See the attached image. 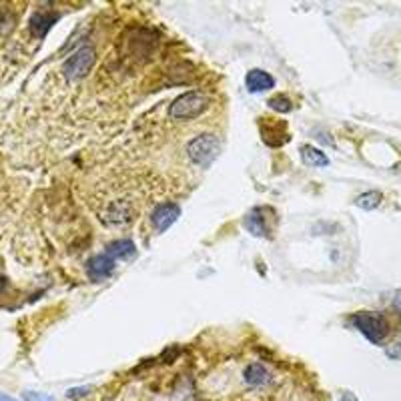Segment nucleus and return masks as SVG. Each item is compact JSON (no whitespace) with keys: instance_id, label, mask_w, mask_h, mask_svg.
<instances>
[{"instance_id":"f3484780","label":"nucleus","mask_w":401,"mask_h":401,"mask_svg":"<svg viewBox=\"0 0 401 401\" xmlns=\"http://www.w3.org/2000/svg\"><path fill=\"white\" fill-rule=\"evenodd\" d=\"M385 353H387V357H391V359H401V339L398 343L389 345V347L385 349Z\"/></svg>"},{"instance_id":"f8f14e48","label":"nucleus","mask_w":401,"mask_h":401,"mask_svg":"<svg viewBox=\"0 0 401 401\" xmlns=\"http://www.w3.org/2000/svg\"><path fill=\"white\" fill-rule=\"evenodd\" d=\"M245 381L249 385H265L269 381V371L263 368L261 363H251L245 369Z\"/></svg>"},{"instance_id":"6ab92c4d","label":"nucleus","mask_w":401,"mask_h":401,"mask_svg":"<svg viewBox=\"0 0 401 401\" xmlns=\"http://www.w3.org/2000/svg\"><path fill=\"white\" fill-rule=\"evenodd\" d=\"M393 305H395V309H400L401 311V291L395 295V299H393Z\"/></svg>"},{"instance_id":"4468645a","label":"nucleus","mask_w":401,"mask_h":401,"mask_svg":"<svg viewBox=\"0 0 401 401\" xmlns=\"http://www.w3.org/2000/svg\"><path fill=\"white\" fill-rule=\"evenodd\" d=\"M379 203H381V192L379 191L363 192V195H359V197L355 199V205L359 209H365V211L377 209L379 207Z\"/></svg>"},{"instance_id":"a211bd4d","label":"nucleus","mask_w":401,"mask_h":401,"mask_svg":"<svg viewBox=\"0 0 401 401\" xmlns=\"http://www.w3.org/2000/svg\"><path fill=\"white\" fill-rule=\"evenodd\" d=\"M339 401H359V400H357V398L353 395L351 391H345V393H343V395L339 398Z\"/></svg>"},{"instance_id":"423d86ee","label":"nucleus","mask_w":401,"mask_h":401,"mask_svg":"<svg viewBox=\"0 0 401 401\" xmlns=\"http://www.w3.org/2000/svg\"><path fill=\"white\" fill-rule=\"evenodd\" d=\"M86 271H89V277H91V279H95V281H98V279H105V277H109V275L114 271V259L107 255V253L95 255L91 261H89Z\"/></svg>"},{"instance_id":"20e7f679","label":"nucleus","mask_w":401,"mask_h":401,"mask_svg":"<svg viewBox=\"0 0 401 401\" xmlns=\"http://www.w3.org/2000/svg\"><path fill=\"white\" fill-rule=\"evenodd\" d=\"M95 64V50L91 47L79 48L66 63L63 64L64 77L68 80H79L82 77H86L91 73Z\"/></svg>"},{"instance_id":"dca6fc26","label":"nucleus","mask_w":401,"mask_h":401,"mask_svg":"<svg viewBox=\"0 0 401 401\" xmlns=\"http://www.w3.org/2000/svg\"><path fill=\"white\" fill-rule=\"evenodd\" d=\"M24 401H54L47 393H34V391H27L24 393Z\"/></svg>"},{"instance_id":"0eeeda50","label":"nucleus","mask_w":401,"mask_h":401,"mask_svg":"<svg viewBox=\"0 0 401 401\" xmlns=\"http://www.w3.org/2000/svg\"><path fill=\"white\" fill-rule=\"evenodd\" d=\"M245 84L251 93H263V91H269L275 86V79L261 68H253L251 73H247Z\"/></svg>"},{"instance_id":"412c9836","label":"nucleus","mask_w":401,"mask_h":401,"mask_svg":"<svg viewBox=\"0 0 401 401\" xmlns=\"http://www.w3.org/2000/svg\"><path fill=\"white\" fill-rule=\"evenodd\" d=\"M0 401H15L13 398H8V395H4V393H0Z\"/></svg>"},{"instance_id":"39448f33","label":"nucleus","mask_w":401,"mask_h":401,"mask_svg":"<svg viewBox=\"0 0 401 401\" xmlns=\"http://www.w3.org/2000/svg\"><path fill=\"white\" fill-rule=\"evenodd\" d=\"M181 217V207L176 205V203H160L159 207L153 211V225H155V229L162 233V231H167L171 225L175 223L176 219Z\"/></svg>"},{"instance_id":"9b49d317","label":"nucleus","mask_w":401,"mask_h":401,"mask_svg":"<svg viewBox=\"0 0 401 401\" xmlns=\"http://www.w3.org/2000/svg\"><path fill=\"white\" fill-rule=\"evenodd\" d=\"M301 159H303L305 165H309V167H327V165H329L327 155L321 153L319 149L311 146V144H303V146H301Z\"/></svg>"},{"instance_id":"ddd939ff","label":"nucleus","mask_w":401,"mask_h":401,"mask_svg":"<svg viewBox=\"0 0 401 401\" xmlns=\"http://www.w3.org/2000/svg\"><path fill=\"white\" fill-rule=\"evenodd\" d=\"M263 121H267V130H261V135H263V141L273 146V137H279V141L285 144L289 141L287 133H283V128L285 125H273V119H263Z\"/></svg>"},{"instance_id":"aec40b11","label":"nucleus","mask_w":401,"mask_h":401,"mask_svg":"<svg viewBox=\"0 0 401 401\" xmlns=\"http://www.w3.org/2000/svg\"><path fill=\"white\" fill-rule=\"evenodd\" d=\"M4 287H6V279H4V277L0 275V291H2Z\"/></svg>"},{"instance_id":"9d476101","label":"nucleus","mask_w":401,"mask_h":401,"mask_svg":"<svg viewBox=\"0 0 401 401\" xmlns=\"http://www.w3.org/2000/svg\"><path fill=\"white\" fill-rule=\"evenodd\" d=\"M263 209H253L247 217H245V229L255 235V237H265L267 235V225H265V217H261Z\"/></svg>"},{"instance_id":"f03ea898","label":"nucleus","mask_w":401,"mask_h":401,"mask_svg":"<svg viewBox=\"0 0 401 401\" xmlns=\"http://www.w3.org/2000/svg\"><path fill=\"white\" fill-rule=\"evenodd\" d=\"M351 325L361 333L368 337L371 343H381L384 337L387 335V321L379 313H371V311H361L351 315Z\"/></svg>"},{"instance_id":"1a4fd4ad","label":"nucleus","mask_w":401,"mask_h":401,"mask_svg":"<svg viewBox=\"0 0 401 401\" xmlns=\"http://www.w3.org/2000/svg\"><path fill=\"white\" fill-rule=\"evenodd\" d=\"M107 255L112 257L114 261L116 259H133L137 255V247L130 239H121V241H112L111 245L107 247Z\"/></svg>"},{"instance_id":"6e6552de","label":"nucleus","mask_w":401,"mask_h":401,"mask_svg":"<svg viewBox=\"0 0 401 401\" xmlns=\"http://www.w3.org/2000/svg\"><path fill=\"white\" fill-rule=\"evenodd\" d=\"M56 20H59L56 13H47V10L45 13H36V15H32L29 29H31V32L36 38H43V36H47V32L52 29V24Z\"/></svg>"},{"instance_id":"7ed1b4c3","label":"nucleus","mask_w":401,"mask_h":401,"mask_svg":"<svg viewBox=\"0 0 401 401\" xmlns=\"http://www.w3.org/2000/svg\"><path fill=\"white\" fill-rule=\"evenodd\" d=\"M207 96L203 95V93L192 91V93H185V95L179 96L175 103L171 105L169 114H171L173 119H176V121H189V119L199 116L201 112L207 109Z\"/></svg>"},{"instance_id":"2eb2a0df","label":"nucleus","mask_w":401,"mask_h":401,"mask_svg":"<svg viewBox=\"0 0 401 401\" xmlns=\"http://www.w3.org/2000/svg\"><path fill=\"white\" fill-rule=\"evenodd\" d=\"M267 105L271 107L273 111H277V112H291L293 111V103L289 100L287 96H283V95L271 96Z\"/></svg>"},{"instance_id":"f257e3e1","label":"nucleus","mask_w":401,"mask_h":401,"mask_svg":"<svg viewBox=\"0 0 401 401\" xmlns=\"http://www.w3.org/2000/svg\"><path fill=\"white\" fill-rule=\"evenodd\" d=\"M187 153H189V159L195 165L207 169L209 165L219 157L221 143H219V139L215 135H199L187 144Z\"/></svg>"}]
</instances>
